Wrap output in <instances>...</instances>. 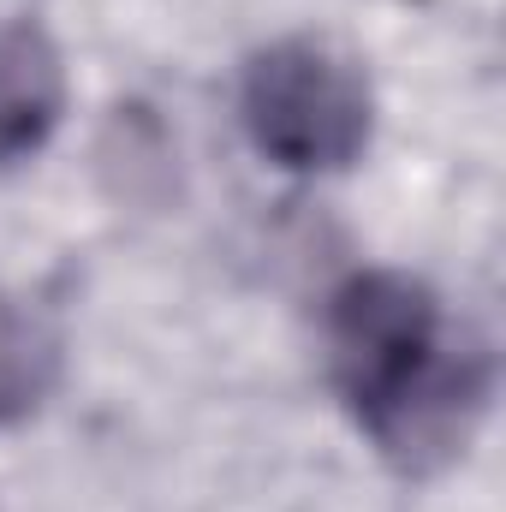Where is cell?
<instances>
[{
	"instance_id": "1",
	"label": "cell",
	"mask_w": 506,
	"mask_h": 512,
	"mask_svg": "<svg viewBox=\"0 0 506 512\" xmlns=\"http://www.w3.org/2000/svg\"><path fill=\"white\" fill-rule=\"evenodd\" d=\"M328 376L352 423L405 477L453 465L495 399L489 346L405 268H358L340 280L328 298Z\"/></svg>"
},
{
	"instance_id": "4",
	"label": "cell",
	"mask_w": 506,
	"mask_h": 512,
	"mask_svg": "<svg viewBox=\"0 0 506 512\" xmlns=\"http://www.w3.org/2000/svg\"><path fill=\"white\" fill-rule=\"evenodd\" d=\"M60 382V328L18 292H0V423H24Z\"/></svg>"
},
{
	"instance_id": "2",
	"label": "cell",
	"mask_w": 506,
	"mask_h": 512,
	"mask_svg": "<svg viewBox=\"0 0 506 512\" xmlns=\"http://www.w3.org/2000/svg\"><path fill=\"white\" fill-rule=\"evenodd\" d=\"M239 108L251 143L286 173H346L376 131L364 66L322 36H286L251 54Z\"/></svg>"
},
{
	"instance_id": "3",
	"label": "cell",
	"mask_w": 506,
	"mask_h": 512,
	"mask_svg": "<svg viewBox=\"0 0 506 512\" xmlns=\"http://www.w3.org/2000/svg\"><path fill=\"white\" fill-rule=\"evenodd\" d=\"M66 114V60L36 18H0V161L36 155Z\"/></svg>"
}]
</instances>
